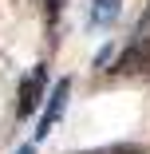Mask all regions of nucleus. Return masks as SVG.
<instances>
[{"instance_id":"nucleus-1","label":"nucleus","mask_w":150,"mask_h":154,"mask_svg":"<svg viewBox=\"0 0 150 154\" xmlns=\"http://www.w3.org/2000/svg\"><path fill=\"white\" fill-rule=\"evenodd\" d=\"M67 99H71V75H63L47 95H44V107H40V122H36V134H32V142L40 146L51 131H55V122L63 119V111H67Z\"/></svg>"},{"instance_id":"nucleus-2","label":"nucleus","mask_w":150,"mask_h":154,"mask_svg":"<svg viewBox=\"0 0 150 154\" xmlns=\"http://www.w3.org/2000/svg\"><path fill=\"white\" fill-rule=\"evenodd\" d=\"M44 95H47V71H44V63L40 67H32L24 79H20V95H16V119L20 122H28L32 115H40V107H44Z\"/></svg>"},{"instance_id":"nucleus-3","label":"nucleus","mask_w":150,"mask_h":154,"mask_svg":"<svg viewBox=\"0 0 150 154\" xmlns=\"http://www.w3.org/2000/svg\"><path fill=\"white\" fill-rule=\"evenodd\" d=\"M123 12V0H91V28H111Z\"/></svg>"},{"instance_id":"nucleus-4","label":"nucleus","mask_w":150,"mask_h":154,"mask_svg":"<svg viewBox=\"0 0 150 154\" xmlns=\"http://www.w3.org/2000/svg\"><path fill=\"white\" fill-rule=\"evenodd\" d=\"M59 4L63 0H44V20H47V40L55 44V32H59Z\"/></svg>"},{"instance_id":"nucleus-5","label":"nucleus","mask_w":150,"mask_h":154,"mask_svg":"<svg viewBox=\"0 0 150 154\" xmlns=\"http://www.w3.org/2000/svg\"><path fill=\"white\" fill-rule=\"evenodd\" d=\"M130 44H146V48H150V0H146V12H142V16H138V24H134Z\"/></svg>"},{"instance_id":"nucleus-6","label":"nucleus","mask_w":150,"mask_h":154,"mask_svg":"<svg viewBox=\"0 0 150 154\" xmlns=\"http://www.w3.org/2000/svg\"><path fill=\"white\" fill-rule=\"evenodd\" d=\"M87 154H142V146H130V142H115V146H99V150H87Z\"/></svg>"}]
</instances>
